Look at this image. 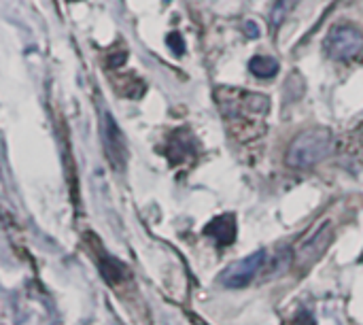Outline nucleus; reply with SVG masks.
<instances>
[{
	"label": "nucleus",
	"mask_w": 363,
	"mask_h": 325,
	"mask_svg": "<svg viewBox=\"0 0 363 325\" xmlns=\"http://www.w3.org/2000/svg\"><path fill=\"white\" fill-rule=\"evenodd\" d=\"M332 132L328 128H311L300 132L287 151V164L298 170H306L323 162L332 153Z\"/></svg>",
	"instance_id": "f257e3e1"
},
{
	"label": "nucleus",
	"mask_w": 363,
	"mask_h": 325,
	"mask_svg": "<svg viewBox=\"0 0 363 325\" xmlns=\"http://www.w3.org/2000/svg\"><path fill=\"white\" fill-rule=\"evenodd\" d=\"M325 51L332 60L349 62L363 51V34L353 26H336L325 38Z\"/></svg>",
	"instance_id": "f03ea898"
},
{
	"label": "nucleus",
	"mask_w": 363,
	"mask_h": 325,
	"mask_svg": "<svg viewBox=\"0 0 363 325\" xmlns=\"http://www.w3.org/2000/svg\"><path fill=\"white\" fill-rule=\"evenodd\" d=\"M100 136H102L104 153H106L111 166L115 170H123L125 162H128V145H125V138H123L119 126L115 123L113 115L106 109L100 111Z\"/></svg>",
	"instance_id": "7ed1b4c3"
},
{
	"label": "nucleus",
	"mask_w": 363,
	"mask_h": 325,
	"mask_svg": "<svg viewBox=\"0 0 363 325\" xmlns=\"http://www.w3.org/2000/svg\"><path fill=\"white\" fill-rule=\"evenodd\" d=\"M266 266V253L259 249L234 264H230L221 275H219V283L223 287H230V290H238V287H247L255 277L257 272Z\"/></svg>",
	"instance_id": "20e7f679"
},
{
	"label": "nucleus",
	"mask_w": 363,
	"mask_h": 325,
	"mask_svg": "<svg viewBox=\"0 0 363 325\" xmlns=\"http://www.w3.org/2000/svg\"><path fill=\"white\" fill-rule=\"evenodd\" d=\"M332 236H334V232H332L330 224H325L323 228H319V230H317L308 241H304V243L298 247L296 264H300L302 268L313 266V264H315V262L325 253L328 245L332 243Z\"/></svg>",
	"instance_id": "39448f33"
},
{
	"label": "nucleus",
	"mask_w": 363,
	"mask_h": 325,
	"mask_svg": "<svg viewBox=\"0 0 363 325\" xmlns=\"http://www.w3.org/2000/svg\"><path fill=\"white\" fill-rule=\"evenodd\" d=\"M249 70L259 77V79H272L279 70H281V64L277 57H270V55H255L251 57L249 62Z\"/></svg>",
	"instance_id": "423d86ee"
},
{
	"label": "nucleus",
	"mask_w": 363,
	"mask_h": 325,
	"mask_svg": "<svg viewBox=\"0 0 363 325\" xmlns=\"http://www.w3.org/2000/svg\"><path fill=\"white\" fill-rule=\"evenodd\" d=\"M300 0H277V4L272 6V13H270V21H272V26L274 28H279L287 17H289V13L296 9V4H298Z\"/></svg>",
	"instance_id": "0eeeda50"
},
{
	"label": "nucleus",
	"mask_w": 363,
	"mask_h": 325,
	"mask_svg": "<svg viewBox=\"0 0 363 325\" xmlns=\"http://www.w3.org/2000/svg\"><path fill=\"white\" fill-rule=\"evenodd\" d=\"M168 45H172L177 53H183V45H181V36H179L177 32L168 36Z\"/></svg>",
	"instance_id": "6e6552de"
},
{
	"label": "nucleus",
	"mask_w": 363,
	"mask_h": 325,
	"mask_svg": "<svg viewBox=\"0 0 363 325\" xmlns=\"http://www.w3.org/2000/svg\"><path fill=\"white\" fill-rule=\"evenodd\" d=\"M245 30H247L249 36H259V28H257V23H253V21H247V23H245Z\"/></svg>",
	"instance_id": "1a4fd4ad"
}]
</instances>
